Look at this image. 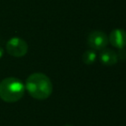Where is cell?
Segmentation results:
<instances>
[{"instance_id": "1", "label": "cell", "mask_w": 126, "mask_h": 126, "mask_svg": "<svg viewBox=\"0 0 126 126\" xmlns=\"http://www.w3.org/2000/svg\"><path fill=\"white\" fill-rule=\"evenodd\" d=\"M25 88L33 99L44 100L52 93V83L48 76L42 73H34L27 79Z\"/></svg>"}, {"instance_id": "2", "label": "cell", "mask_w": 126, "mask_h": 126, "mask_svg": "<svg viewBox=\"0 0 126 126\" xmlns=\"http://www.w3.org/2000/svg\"><path fill=\"white\" fill-rule=\"evenodd\" d=\"M24 92L25 86L17 78H5L0 82V99L4 102H17L23 97Z\"/></svg>"}, {"instance_id": "3", "label": "cell", "mask_w": 126, "mask_h": 126, "mask_svg": "<svg viewBox=\"0 0 126 126\" xmlns=\"http://www.w3.org/2000/svg\"><path fill=\"white\" fill-rule=\"evenodd\" d=\"M6 49L9 54L13 57L20 58L28 53V46L27 42L19 37H13L8 41L6 44Z\"/></svg>"}, {"instance_id": "4", "label": "cell", "mask_w": 126, "mask_h": 126, "mask_svg": "<svg viewBox=\"0 0 126 126\" xmlns=\"http://www.w3.org/2000/svg\"><path fill=\"white\" fill-rule=\"evenodd\" d=\"M88 42L90 48L96 50H100L106 48L108 43V38L105 33L101 31H93L89 34Z\"/></svg>"}, {"instance_id": "5", "label": "cell", "mask_w": 126, "mask_h": 126, "mask_svg": "<svg viewBox=\"0 0 126 126\" xmlns=\"http://www.w3.org/2000/svg\"><path fill=\"white\" fill-rule=\"evenodd\" d=\"M110 42L114 47L123 49L126 45V33L123 29H114L110 35Z\"/></svg>"}, {"instance_id": "6", "label": "cell", "mask_w": 126, "mask_h": 126, "mask_svg": "<svg viewBox=\"0 0 126 126\" xmlns=\"http://www.w3.org/2000/svg\"><path fill=\"white\" fill-rule=\"evenodd\" d=\"M118 54L111 49H104L100 53V60L106 66H111L118 62Z\"/></svg>"}, {"instance_id": "7", "label": "cell", "mask_w": 126, "mask_h": 126, "mask_svg": "<svg viewBox=\"0 0 126 126\" xmlns=\"http://www.w3.org/2000/svg\"><path fill=\"white\" fill-rule=\"evenodd\" d=\"M96 60V54L94 50H88L83 54L82 61L87 65H91Z\"/></svg>"}, {"instance_id": "8", "label": "cell", "mask_w": 126, "mask_h": 126, "mask_svg": "<svg viewBox=\"0 0 126 126\" xmlns=\"http://www.w3.org/2000/svg\"><path fill=\"white\" fill-rule=\"evenodd\" d=\"M3 54V49L2 47H0V59L2 58Z\"/></svg>"}, {"instance_id": "9", "label": "cell", "mask_w": 126, "mask_h": 126, "mask_svg": "<svg viewBox=\"0 0 126 126\" xmlns=\"http://www.w3.org/2000/svg\"><path fill=\"white\" fill-rule=\"evenodd\" d=\"M66 126H70V125H66Z\"/></svg>"}]
</instances>
